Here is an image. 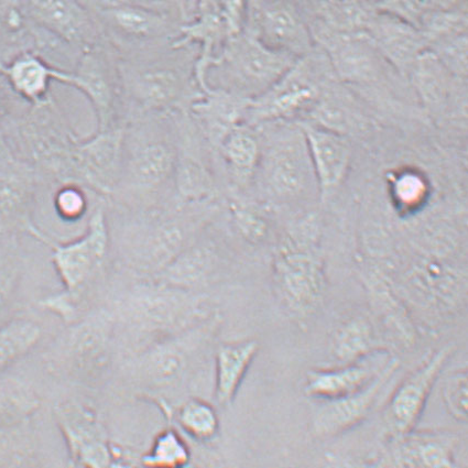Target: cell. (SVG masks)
<instances>
[{
	"label": "cell",
	"instance_id": "1",
	"mask_svg": "<svg viewBox=\"0 0 468 468\" xmlns=\"http://www.w3.org/2000/svg\"><path fill=\"white\" fill-rule=\"evenodd\" d=\"M176 115L140 116L126 122L120 179L109 204L144 209L175 202Z\"/></svg>",
	"mask_w": 468,
	"mask_h": 468
},
{
	"label": "cell",
	"instance_id": "2",
	"mask_svg": "<svg viewBox=\"0 0 468 468\" xmlns=\"http://www.w3.org/2000/svg\"><path fill=\"white\" fill-rule=\"evenodd\" d=\"M171 46V52H144L122 66L120 82L133 105L132 118L187 114L203 93L196 78L197 58Z\"/></svg>",
	"mask_w": 468,
	"mask_h": 468
},
{
	"label": "cell",
	"instance_id": "3",
	"mask_svg": "<svg viewBox=\"0 0 468 468\" xmlns=\"http://www.w3.org/2000/svg\"><path fill=\"white\" fill-rule=\"evenodd\" d=\"M261 137V159L254 182L268 206L293 204L316 187L314 168L303 129L289 122L256 126Z\"/></svg>",
	"mask_w": 468,
	"mask_h": 468
},
{
	"label": "cell",
	"instance_id": "4",
	"mask_svg": "<svg viewBox=\"0 0 468 468\" xmlns=\"http://www.w3.org/2000/svg\"><path fill=\"white\" fill-rule=\"evenodd\" d=\"M298 60L266 46L250 32H240L225 43L208 68L206 84L254 100L276 84Z\"/></svg>",
	"mask_w": 468,
	"mask_h": 468
},
{
	"label": "cell",
	"instance_id": "5",
	"mask_svg": "<svg viewBox=\"0 0 468 468\" xmlns=\"http://www.w3.org/2000/svg\"><path fill=\"white\" fill-rule=\"evenodd\" d=\"M106 202L100 201L91 213L88 229L82 238L68 244H58L34 226L31 236L51 247L52 261L64 286V293L46 301L50 309L67 314L84 292L93 286L104 267L110 249V226Z\"/></svg>",
	"mask_w": 468,
	"mask_h": 468
},
{
	"label": "cell",
	"instance_id": "6",
	"mask_svg": "<svg viewBox=\"0 0 468 468\" xmlns=\"http://www.w3.org/2000/svg\"><path fill=\"white\" fill-rule=\"evenodd\" d=\"M314 218L303 219L280 244L274 258V280L290 308H314L323 287L322 263L314 250Z\"/></svg>",
	"mask_w": 468,
	"mask_h": 468
},
{
	"label": "cell",
	"instance_id": "7",
	"mask_svg": "<svg viewBox=\"0 0 468 468\" xmlns=\"http://www.w3.org/2000/svg\"><path fill=\"white\" fill-rule=\"evenodd\" d=\"M177 155L175 203L197 206L220 201L217 155L197 131L189 114L176 115Z\"/></svg>",
	"mask_w": 468,
	"mask_h": 468
},
{
	"label": "cell",
	"instance_id": "8",
	"mask_svg": "<svg viewBox=\"0 0 468 468\" xmlns=\"http://www.w3.org/2000/svg\"><path fill=\"white\" fill-rule=\"evenodd\" d=\"M42 181L0 132V240H19L36 225L32 212Z\"/></svg>",
	"mask_w": 468,
	"mask_h": 468
},
{
	"label": "cell",
	"instance_id": "9",
	"mask_svg": "<svg viewBox=\"0 0 468 468\" xmlns=\"http://www.w3.org/2000/svg\"><path fill=\"white\" fill-rule=\"evenodd\" d=\"M246 0H200L197 18L182 27L181 37L172 43L176 48L198 43L196 78L202 90H206V75L215 58L230 37L240 34Z\"/></svg>",
	"mask_w": 468,
	"mask_h": 468
},
{
	"label": "cell",
	"instance_id": "10",
	"mask_svg": "<svg viewBox=\"0 0 468 468\" xmlns=\"http://www.w3.org/2000/svg\"><path fill=\"white\" fill-rule=\"evenodd\" d=\"M322 94L321 84L314 77V69L299 58L276 84L251 100L244 123L256 127L267 122L292 121L314 111Z\"/></svg>",
	"mask_w": 468,
	"mask_h": 468
},
{
	"label": "cell",
	"instance_id": "11",
	"mask_svg": "<svg viewBox=\"0 0 468 468\" xmlns=\"http://www.w3.org/2000/svg\"><path fill=\"white\" fill-rule=\"evenodd\" d=\"M303 129L314 168L317 192L325 203L340 189L353 157L351 143L344 134L309 121L298 122Z\"/></svg>",
	"mask_w": 468,
	"mask_h": 468
},
{
	"label": "cell",
	"instance_id": "12",
	"mask_svg": "<svg viewBox=\"0 0 468 468\" xmlns=\"http://www.w3.org/2000/svg\"><path fill=\"white\" fill-rule=\"evenodd\" d=\"M251 100L208 88L190 107L189 114L214 154L234 128L244 123Z\"/></svg>",
	"mask_w": 468,
	"mask_h": 468
},
{
	"label": "cell",
	"instance_id": "13",
	"mask_svg": "<svg viewBox=\"0 0 468 468\" xmlns=\"http://www.w3.org/2000/svg\"><path fill=\"white\" fill-rule=\"evenodd\" d=\"M58 418L75 465H111L112 452L93 413L82 406L66 405L58 408Z\"/></svg>",
	"mask_w": 468,
	"mask_h": 468
},
{
	"label": "cell",
	"instance_id": "14",
	"mask_svg": "<svg viewBox=\"0 0 468 468\" xmlns=\"http://www.w3.org/2000/svg\"><path fill=\"white\" fill-rule=\"evenodd\" d=\"M251 10L252 23L256 28L250 34L266 46L299 58L309 51V32L297 13L288 5L261 3L256 4Z\"/></svg>",
	"mask_w": 468,
	"mask_h": 468
},
{
	"label": "cell",
	"instance_id": "15",
	"mask_svg": "<svg viewBox=\"0 0 468 468\" xmlns=\"http://www.w3.org/2000/svg\"><path fill=\"white\" fill-rule=\"evenodd\" d=\"M261 137L256 127L240 123L219 144L215 155L223 165L229 192H243L254 183L261 159Z\"/></svg>",
	"mask_w": 468,
	"mask_h": 468
},
{
	"label": "cell",
	"instance_id": "16",
	"mask_svg": "<svg viewBox=\"0 0 468 468\" xmlns=\"http://www.w3.org/2000/svg\"><path fill=\"white\" fill-rule=\"evenodd\" d=\"M69 85L84 91L94 105L99 118V132L120 125L117 120V82L110 64L96 52L80 60L78 71L71 73Z\"/></svg>",
	"mask_w": 468,
	"mask_h": 468
},
{
	"label": "cell",
	"instance_id": "17",
	"mask_svg": "<svg viewBox=\"0 0 468 468\" xmlns=\"http://www.w3.org/2000/svg\"><path fill=\"white\" fill-rule=\"evenodd\" d=\"M451 353L452 347L448 346L435 354L396 391L390 402L389 416L398 432L407 433L416 424L435 379Z\"/></svg>",
	"mask_w": 468,
	"mask_h": 468
},
{
	"label": "cell",
	"instance_id": "18",
	"mask_svg": "<svg viewBox=\"0 0 468 468\" xmlns=\"http://www.w3.org/2000/svg\"><path fill=\"white\" fill-rule=\"evenodd\" d=\"M374 45L403 72H409L417 58L427 50L428 39L421 30L400 19L386 15L373 26Z\"/></svg>",
	"mask_w": 468,
	"mask_h": 468
},
{
	"label": "cell",
	"instance_id": "19",
	"mask_svg": "<svg viewBox=\"0 0 468 468\" xmlns=\"http://www.w3.org/2000/svg\"><path fill=\"white\" fill-rule=\"evenodd\" d=\"M397 362L392 360L368 386L356 394L336 399L320 414L315 422L316 432L321 435H335L357 423L374 405L383 387L391 378Z\"/></svg>",
	"mask_w": 468,
	"mask_h": 468
},
{
	"label": "cell",
	"instance_id": "20",
	"mask_svg": "<svg viewBox=\"0 0 468 468\" xmlns=\"http://www.w3.org/2000/svg\"><path fill=\"white\" fill-rule=\"evenodd\" d=\"M375 360L355 363L333 370H317L309 375L306 391L310 396L336 400L356 394L368 386L387 366L379 368Z\"/></svg>",
	"mask_w": 468,
	"mask_h": 468
},
{
	"label": "cell",
	"instance_id": "21",
	"mask_svg": "<svg viewBox=\"0 0 468 468\" xmlns=\"http://www.w3.org/2000/svg\"><path fill=\"white\" fill-rule=\"evenodd\" d=\"M330 58L335 71L348 82H367L378 73V48L365 37H340L330 46Z\"/></svg>",
	"mask_w": 468,
	"mask_h": 468
},
{
	"label": "cell",
	"instance_id": "22",
	"mask_svg": "<svg viewBox=\"0 0 468 468\" xmlns=\"http://www.w3.org/2000/svg\"><path fill=\"white\" fill-rule=\"evenodd\" d=\"M408 73L427 109L434 112H443L451 98L453 74L434 52L424 50Z\"/></svg>",
	"mask_w": 468,
	"mask_h": 468
},
{
	"label": "cell",
	"instance_id": "23",
	"mask_svg": "<svg viewBox=\"0 0 468 468\" xmlns=\"http://www.w3.org/2000/svg\"><path fill=\"white\" fill-rule=\"evenodd\" d=\"M257 351L254 341L228 344L218 349L217 397L220 405H229L234 399Z\"/></svg>",
	"mask_w": 468,
	"mask_h": 468
},
{
	"label": "cell",
	"instance_id": "24",
	"mask_svg": "<svg viewBox=\"0 0 468 468\" xmlns=\"http://www.w3.org/2000/svg\"><path fill=\"white\" fill-rule=\"evenodd\" d=\"M10 83L26 99L37 101L46 93L51 79L69 82V73L48 67L36 58L26 57L6 69Z\"/></svg>",
	"mask_w": 468,
	"mask_h": 468
},
{
	"label": "cell",
	"instance_id": "25",
	"mask_svg": "<svg viewBox=\"0 0 468 468\" xmlns=\"http://www.w3.org/2000/svg\"><path fill=\"white\" fill-rule=\"evenodd\" d=\"M112 18L126 35L150 41L169 34L170 23L164 15L139 6H122L112 10Z\"/></svg>",
	"mask_w": 468,
	"mask_h": 468
},
{
	"label": "cell",
	"instance_id": "26",
	"mask_svg": "<svg viewBox=\"0 0 468 468\" xmlns=\"http://www.w3.org/2000/svg\"><path fill=\"white\" fill-rule=\"evenodd\" d=\"M35 392L15 380H0V429H14L39 408Z\"/></svg>",
	"mask_w": 468,
	"mask_h": 468
},
{
	"label": "cell",
	"instance_id": "27",
	"mask_svg": "<svg viewBox=\"0 0 468 468\" xmlns=\"http://www.w3.org/2000/svg\"><path fill=\"white\" fill-rule=\"evenodd\" d=\"M41 335V327L29 319H14L0 325V370L29 353Z\"/></svg>",
	"mask_w": 468,
	"mask_h": 468
},
{
	"label": "cell",
	"instance_id": "28",
	"mask_svg": "<svg viewBox=\"0 0 468 468\" xmlns=\"http://www.w3.org/2000/svg\"><path fill=\"white\" fill-rule=\"evenodd\" d=\"M229 211L234 225L247 240L257 243L268 230L266 207L251 201L243 192H229Z\"/></svg>",
	"mask_w": 468,
	"mask_h": 468
},
{
	"label": "cell",
	"instance_id": "29",
	"mask_svg": "<svg viewBox=\"0 0 468 468\" xmlns=\"http://www.w3.org/2000/svg\"><path fill=\"white\" fill-rule=\"evenodd\" d=\"M37 16L69 39H77L84 25L82 10L73 0H32Z\"/></svg>",
	"mask_w": 468,
	"mask_h": 468
},
{
	"label": "cell",
	"instance_id": "30",
	"mask_svg": "<svg viewBox=\"0 0 468 468\" xmlns=\"http://www.w3.org/2000/svg\"><path fill=\"white\" fill-rule=\"evenodd\" d=\"M451 451L448 441L422 437L403 446L402 461L412 466H451Z\"/></svg>",
	"mask_w": 468,
	"mask_h": 468
},
{
	"label": "cell",
	"instance_id": "31",
	"mask_svg": "<svg viewBox=\"0 0 468 468\" xmlns=\"http://www.w3.org/2000/svg\"><path fill=\"white\" fill-rule=\"evenodd\" d=\"M181 427L192 438L208 441L218 431V414L208 403L191 400L181 408L179 413Z\"/></svg>",
	"mask_w": 468,
	"mask_h": 468
},
{
	"label": "cell",
	"instance_id": "32",
	"mask_svg": "<svg viewBox=\"0 0 468 468\" xmlns=\"http://www.w3.org/2000/svg\"><path fill=\"white\" fill-rule=\"evenodd\" d=\"M19 240H0V312L13 300L21 277Z\"/></svg>",
	"mask_w": 468,
	"mask_h": 468
},
{
	"label": "cell",
	"instance_id": "33",
	"mask_svg": "<svg viewBox=\"0 0 468 468\" xmlns=\"http://www.w3.org/2000/svg\"><path fill=\"white\" fill-rule=\"evenodd\" d=\"M190 460L189 449L172 430L165 431L155 439L152 452L144 457L147 466L176 467L186 465Z\"/></svg>",
	"mask_w": 468,
	"mask_h": 468
},
{
	"label": "cell",
	"instance_id": "34",
	"mask_svg": "<svg viewBox=\"0 0 468 468\" xmlns=\"http://www.w3.org/2000/svg\"><path fill=\"white\" fill-rule=\"evenodd\" d=\"M434 55L440 58L449 71L456 77H466L467 39L466 32L446 36L433 41Z\"/></svg>",
	"mask_w": 468,
	"mask_h": 468
},
{
	"label": "cell",
	"instance_id": "35",
	"mask_svg": "<svg viewBox=\"0 0 468 468\" xmlns=\"http://www.w3.org/2000/svg\"><path fill=\"white\" fill-rule=\"evenodd\" d=\"M378 6L386 15L419 29L428 16L438 10L435 0H378Z\"/></svg>",
	"mask_w": 468,
	"mask_h": 468
},
{
	"label": "cell",
	"instance_id": "36",
	"mask_svg": "<svg viewBox=\"0 0 468 468\" xmlns=\"http://www.w3.org/2000/svg\"><path fill=\"white\" fill-rule=\"evenodd\" d=\"M370 343L368 326L363 321H355L344 327L336 340L337 356L343 360L363 356Z\"/></svg>",
	"mask_w": 468,
	"mask_h": 468
},
{
	"label": "cell",
	"instance_id": "37",
	"mask_svg": "<svg viewBox=\"0 0 468 468\" xmlns=\"http://www.w3.org/2000/svg\"><path fill=\"white\" fill-rule=\"evenodd\" d=\"M86 192L88 190L77 185H64L58 187L55 207L61 218L73 222L83 217L89 207Z\"/></svg>",
	"mask_w": 468,
	"mask_h": 468
},
{
	"label": "cell",
	"instance_id": "38",
	"mask_svg": "<svg viewBox=\"0 0 468 468\" xmlns=\"http://www.w3.org/2000/svg\"><path fill=\"white\" fill-rule=\"evenodd\" d=\"M444 399L450 411L462 421L467 419V375L453 376L444 387Z\"/></svg>",
	"mask_w": 468,
	"mask_h": 468
},
{
	"label": "cell",
	"instance_id": "39",
	"mask_svg": "<svg viewBox=\"0 0 468 468\" xmlns=\"http://www.w3.org/2000/svg\"><path fill=\"white\" fill-rule=\"evenodd\" d=\"M424 192V181L417 175L407 174L400 176L396 183V197L405 207L416 206L423 197Z\"/></svg>",
	"mask_w": 468,
	"mask_h": 468
}]
</instances>
